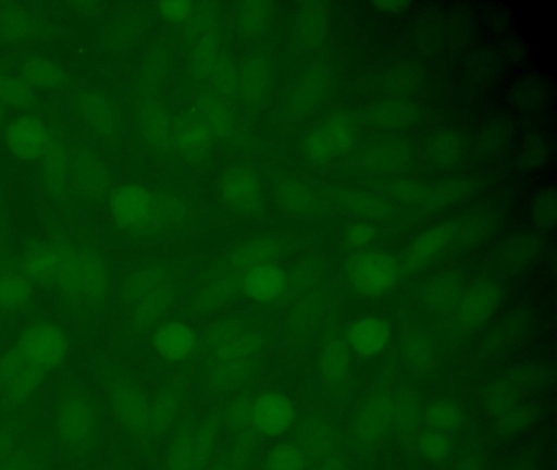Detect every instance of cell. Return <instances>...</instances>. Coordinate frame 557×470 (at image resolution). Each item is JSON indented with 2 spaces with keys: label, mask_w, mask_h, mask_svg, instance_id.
Wrapping results in <instances>:
<instances>
[{
  "label": "cell",
  "mask_w": 557,
  "mask_h": 470,
  "mask_svg": "<svg viewBox=\"0 0 557 470\" xmlns=\"http://www.w3.org/2000/svg\"><path fill=\"white\" fill-rule=\"evenodd\" d=\"M61 306L74 319L106 312L113 296V277L106 258L90 247L64 245L63 263L53 287Z\"/></svg>",
  "instance_id": "obj_1"
},
{
  "label": "cell",
  "mask_w": 557,
  "mask_h": 470,
  "mask_svg": "<svg viewBox=\"0 0 557 470\" xmlns=\"http://www.w3.org/2000/svg\"><path fill=\"white\" fill-rule=\"evenodd\" d=\"M116 300L129 329L152 333L174 309L177 300L175 273L162 261H141L123 277Z\"/></svg>",
  "instance_id": "obj_2"
},
{
  "label": "cell",
  "mask_w": 557,
  "mask_h": 470,
  "mask_svg": "<svg viewBox=\"0 0 557 470\" xmlns=\"http://www.w3.org/2000/svg\"><path fill=\"white\" fill-rule=\"evenodd\" d=\"M54 440L64 456L83 460L99 446L102 417L92 392L79 382H64L51 408Z\"/></svg>",
  "instance_id": "obj_3"
},
{
  "label": "cell",
  "mask_w": 557,
  "mask_h": 470,
  "mask_svg": "<svg viewBox=\"0 0 557 470\" xmlns=\"http://www.w3.org/2000/svg\"><path fill=\"white\" fill-rule=\"evenodd\" d=\"M110 214L129 235L164 234L184 222V202L141 183H123L110 195Z\"/></svg>",
  "instance_id": "obj_4"
},
{
  "label": "cell",
  "mask_w": 557,
  "mask_h": 470,
  "mask_svg": "<svg viewBox=\"0 0 557 470\" xmlns=\"http://www.w3.org/2000/svg\"><path fill=\"white\" fill-rule=\"evenodd\" d=\"M107 405L116 426L138 444L149 443L152 434L149 397L145 385L132 371L112 368L102 379Z\"/></svg>",
  "instance_id": "obj_5"
},
{
  "label": "cell",
  "mask_w": 557,
  "mask_h": 470,
  "mask_svg": "<svg viewBox=\"0 0 557 470\" xmlns=\"http://www.w3.org/2000/svg\"><path fill=\"white\" fill-rule=\"evenodd\" d=\"M12 345L35 368L41 369L48 375L60 371L70 358V336L53 320L40 319L28 323Z\"/></svg>",
  "instance_id": "obj_6"
},
{
  "label": "cell",
  "mask_w": 557,
  "mask_h": 470,
  "mask_svg": "<svg viewBox=\"0 0 557 470\" xmlns=\"http://www.w3.org/2000/svg\"><path fill=\"white\" fill-rule=\"evenodd\" d=\"M48 378L11 345L0 355V401L9 407L28 405L38 397Z\"/></svg>",
  "instance_id": "obj_7"
},
{
  "label": "cell",
  "mask_w": 557,
  "mask_h": 470,
  "mask_svg": "<svg viewBox=\"0 0 557 470\" xmlns=\"http://www.w3.org/2000/svg\"><path fill=\"white\" fill-rule=\"evenodd\" d=\"M355 143V126L347 116H329L302 140L309 162L327 163L341 159Z\"/></svg>",
  "instance_id": "obj_8"
},
{
  "label": "cell",
  "mask_w": 557,
  "mask_h": 470,
  "mask_svg": "<svg viewBox=\"0 0 557 470\" xmlns=\"http://www.w3.org/2000/svg\"><path fill=\"white\" fill-rule=\"evenodd\" d=\"M348 276L364 296H381L393 289L400 276L396 258L381 251H364L355 255L348 264Z\"/></svg>",
  "instance_id": "obj_9"
},
{
  "label": "cell",
  "mask_w": 557,
  "mask_h": 470,
  "mask_svg": "<svg viewBox=\"0 0 557 470\" xmlns=\"http://www.w3.org/2000/svg\"><path fill=\"white\" fill-rule=\"evenodd\" d=\"M213 449L210 428H184L178 431L164 456V470H198Z\"/></svg>",
  "instance_id": "obj_10"
},
{
  "label": "cell",
  "mask_w": 557,
  "mask_h": 470,
  "mask_svg": "<svg viewBox=\"0 0 557 470\" xmlns=\"http://www.w3.org/2000/svg\"><path fill=\"white\" fill-rule=\"evenodd\" d=\"M5 144L12 156L25 162L44 159L53 146V136L44 121L35 116H18L5 129Z\"/></svg>",
  "instance_id": "obj_11"
},
{
  "label": "cell",
  "mask_w": 557,
  "mask_h": 470,
  "mask_svg": "<svg viewBox=\"0 0 557 470\" xmlns=\"http://www.w3.org/2000/svg\"><path fill=\"white\" fill-rule=\"evenodd\" d=\"M197 345V332L181 320H165L151 333L152 351L169 364L187 361Z\"/></svg>",
  "instance_id": "obj_12"
},
{
  "label": "cell",
  "mask_w": 557,
  "mask_h": 470,
  "mask_svg": "<svg viewBox=\"0 0 557 470\" xmlns=\"http://www.w3.org/2000/svg\"><path fill=\"white\" fill-rule=\"evenodd\" d=\"M461 237L462 228L458 222L448 221L435 225L410 245L406 258L407 268L419 270V268L429 267L430 263L445 255Z\"/></svg>",
  "instance_id": "obj_13"
},
{
  "label": "cell",
  "mask_w": 557,
  "mask_h": 470,
  "mask_svg": "<svg viewBox=\"0 0 557 470\" xmlns=\"http://www.w3.org/2000/svg\"><path fill=\"white\" fill-rule=\"evenodd\" d=\"M64 245L60 242H37L25 250L18 268L34 286L53 287L63 263Z\"/></svg>",
  "instance_id": "obj_14"
},
{
  "label": "cell",
  "mask_w": 557,
  "mask_h": 470,
  "mask_svg": "<svg viewBox=\"0 0 557 470\" xmlns=\"http://www.w3.org/2000/svg\"><path fill=\"white\" fill-rule=\"evenodd\" d=\"M295 420V405L285 395L265 394L252 405L253 426L265 436H282L289 431Z\"/></svg>",
  "instance_id": "obj_15"
},
{
  "label": "cell",
  "mask_w": 557,
  "mask_h": 470,
  "mask_svg": "<svg viewBox=\"0 0 557 470\" xmlns=\"http://www.w3.org/2000/svg\"><path fill=\"white\" fill-rule=\"evenodd\" d=\"M332 201L347 214L368 221H387L397 214V206L387 196L384 198L367 189H335L332 191Z\"/></svg>",
  "instance_id": "obj_16"
},
{
  "label": "cell",
  "mask_w": 557,
  "mask_h": 470,
  "mask_svg": "<svg viewBox=\"0 0 557 470\" xmlns=\"http://www.w3.org/2000/svg\"><path fill=\"white\" fill-rule=\"evenodd\" d=\"M35 296V286L21 268L0 270V316L15 317L28 309Z\"/></svg>",
  "instance_id": "obj_17"
},
{
  "label": "cell",
  "mask_w": 557,
  "mask_h": 470,
  "mask_svg": "<svg viewBox=\"0 0 557 470\" xmlns=\"http://www.w3.org/2000/svg\"><path fill=\"white\" fill-rule=\"evenodd\" d=\"M224 201L239 211H250L262 201L259 180L247 170H231L221 182Z\"/></svg>",
  "instance_id": "obj_18"
},
{
  "label": "cell",
  "mask_w": 557,
  "mask_h": 470,
  "mask_svg": "<svg viewBox=\"0 0 557 470\" xmlns=\"http://www.w3.org/2000/svg\"><path fill=\"white\" fill-rule=\"evenodd\" d=\"M498 302L497 289L491 283H478L461 294L458 302V322L475 326L492 316Z\"/></svg>",
  "instance_id": "obj_19"
},
{
  "label": "cell",
  "mask_w": 557,
  "mask_h": 470,
  "mask_svg": "<svg viewBox=\"0 0 557 470\" xmlns=\"http://www.w3.org/2000/svg\"><path fill=\"white\" fill-rule=\"evenodd\" d=\"M391 338V325L380 317L357 320L348 332L351 348L360 356H376L383 351Z\"/></svg>",
  "instance_id": "obj_20"
},
{
  "label": "cell",
  "mask_w": 557,
  "mask_h": 470,
  "mask_svg": "<svg viewBox=\"0 0 557 470\" xmlns=\"http://www.w3.org/2000/svg\"><path fill=\"white\" fill-rule=\"evenodd\" d=\"M286 286V274L282 268L273 263H257L247 271L244 277V290L250 299L270 302L283 293Z\"/></svg>",
  "instance_id": "obj_21"
},
{
  "label": "cell",
  "mask_w": 557,
  "mask_h": 470,
  "mask_svg": "<svg viewBox=\"0 0 557 470\" xmlns=\"http://www.w3.org/2000/svg\"><path fill=\"white\" fill-rule=\"evenodd\" d=\"M394 408L387 398L376 397L364 405L355 424V434L363 441H377L389 430Z\"/></svg>",
  "instance_id": "obj_22"
},
{
  "label": "cell",
  "mask_w": 557,
  "mask_h": 470,
  "mask_svg": "<svg viewBox=\"0 0 557 470\" xmlns=\"http://www.w3.org/2000/svg\"><path fill=\"white\" fill-rule=\"evenodd\" d=\"M172 146L185 157H201L211 147V133L207 124L197 120H184L172 126L169 133Z\"/></svg>",
  "instance_id": "obj_23"
},
{
  "label": "cell",
  "mask_w": 557,
  "mask_h": 470,
  "mask_svg": "<svg viewBox=\"0 0 557 470\" xmlns=\"http://www.w3.org/2000/svg\"><path fill=\"white\" fill-rule=\"evenodd\" d=\"M461 286L453 274L445 273L435 277L423 287L422 299L426 309L435 313L451 312L461 299Z\"/></svg>",
  "instance_id": "obj_24"
},
{
  "label": "cell",
  "mask_w": 557,
  "mask_h": 470,
  "mask_svg": "<svg viewBox=\"0 0 557 470\" xmlns=\"http://www.w3.org/2000/svg\"><path fill=\"white\" fill-rule=\"evenodd\" d=\"M64 78L66 72L53 59L34 55L21 64V81L30 88L60 87Z\"/></svg>",
  "instance_id": "obj_25"
},
{
  "label": "cell",
  "mask_w": 557,
  "mask_h": 470,
  "mask_svg": "<svg viewBox=\"0 0 557 470\" xmlns=\"http://www.w3.org/2000/svg\"><path fill=\"white\" fill-rule=\"evenodd\" d=\"M181 413V398L172 388H162L149 397V418H151L152 434L168 433Z\"/></svg>",
  "instance_id": "obj_26"
},
{
  "label": "cell",
  "mask_w": 557,
  "mask_h": 470,
  "mask_svg": "<svg viewBox=\"0 0 557 470\" xmlns=\"http://www.w3.org/2000/svg\"><path fill=\"white\" fill-rule=\"evenodd\" d=\"M275 199L280 208L295 214H309L318 209V198L314 193L296 182V180H282L275 188Z\"/></svg>",
  "instance_id": "obj_27"
},
{
  "label": "cell",
  "mask_w": 557,
  "mask_h": 470,
  "mask_svg": "<svg viewBox=\"0 0 557 470\" xmlns=\"http://www.w3.org/2000/svg\"><path fill=\"white\" fill-rule=\"evenodd\" d=\"M363 160L374 172L394 173L407 165L409 153L397 144H377L364 152Z\"/></svg>",
  "instance_id": "obj_28"
},
{
  "label": "cell",
  "mask_w": 557,
  "mask_h": 470,
  "mask_svg": "<svg viewBox=\"0 0 557 470\" xmlns=\"http://www.w3.org/2000/svg\"><path fill=\"white\" fill-rule=\"evenodd\" d=\"M423 420L432 430L448 433L462 423V411L458 405L451 404V401H435L426 407Z\"/></svg>",
  "instance_id": "obj_29"
},
{
  "label": "cell",
  "mask_w": 557,
  "mask_h": 470,
  "mask_svg": "<svg viewBox=\"0 0 557 470\" xmlns=\"http://www.w3.org/2000/svg\"><path fill=\"white\" fill-rule=\"evenodd\" d=\"M270 67L267 62L256 59L246 65V69L240 75V87H243V95L252 98V100H259L262 95L267 94L270 87Z\"/></svg>",
  "instance_id": "obj_30"
},
{
  "label": "cell",
  "mask_w": 557,
  "mask_h": 470,
  "mask_svg": "<svg viewBox=\"0 0 557 470\" xmlns=\"http://www.w3.org/2000/svg\"><path fill=\"white\" fill-rule=\"evenodd\" d=\"M272 22V7L269 3H243L237 12V25L244 35H260Z\"/></svg>",
  "instance_id": "obj_31"
},
{
  "label": "cell",
  "mask_w": 557,
  "mask_h": 470,
  "mask_svg": "<svg viewBox=\"0 0 557 470\" xmlns=\"http://www.w3.org/2000/svg\"><path fill=\"white\" fill-rule=\"evenodd\" d=\"M306 454L293 444H276L265 456V470H305Z\"/></svg>",
  "instance_id": "obj_32"
},
{
  "label": "cell",
  "mask_w": 557,
  "mask_h": 470,
  "mask_svg": "<svg viewBox=\"0 0 557 470\" xmlns=\"http://www.w3.org/2000/svg\"><path fill=\"white\" fill-rule=\"evenodd\" d=\"M419 450L426 460L446 462L453 453V443L443 431L430 430L419 440Z\"/></svg>",
  "instance_id": "obj_33"
},
{
  "label": "cell",
  "mask_w": 557,
  "mask_h": 470,
  "mask_svg": "<svg viewBox=\"0 0 557 470\" xmlns=\"http://www.w3.org/2000/svg\"><path fill=\"white\" fill-rule=\"evenodd\" d=\"M387 195L389 201L397 199L403 205L417 206L430 201L433 198L429 186L419 182H393L387 185Z\"/></svg>",
  "instance_id": "obj_34"
},
{
  "label": "cell",
  "mask_w": 557,
  "mask_h": 470,
  "mask_svg": "<svg viewBox=\"0 0 557 470\" xmlns=\"http://www.w3.org/2000/svg\"><path fill=\"white\" fill-rule=\"evenodd\" d=\"M81 107H83L84 116L96 129L102 131V133L112 129L115 116H113L112 108L107 104L106 100L96 97V95H89L81 101Z\"/></svg>",
  "instance_id": "obj_35"
},
{
  "label": "cell",
  "mask_w": 557,
  "mask_h": 470,
  "mask_svg": "<svg viewBox=\"0 0 557 470\" xmlns=\"http://www.w3.org/2000/svg\"><path fill=\"white\" fill-rule=\"evenodd\" d=\"M32 101V88L11 74H0V103L27 107Z\"/></svg>",
  "instance_id": "obj_36"
},
{
  "label": "cell",
  "mask_w": 557,
  "mask_h": 470,
  "mask_svg": "<svg viewBox=\"0 0 557 470\" xmlns=\"http://www.w3.org/2000/svg\"><path fill=\"white\" fill-rule=\"evenodd\" d=\"M416 116L412 104L410 103H383L376 108L373 113V121H376L381 126H403L404 123H409Z\"/></svg>",
  "instance_id": "obj_37"
},
{
  "label": "cell",
  "mask_w": 557,
  "mask_h": 470,
  "mask_svg": "<svg viewBox=\"0 0 557 470\" xmlns=\"http://www.w3.org/2000/svg\"><path fill=\"white\" fill-rule=\"evenodd\" d=\"M430 153L438 165H451L461 159L462 143L455 136H438L430 147Z\"/></svg>",
  "instance_id": "obj_38"
},
{
  "label": "cell",
  "mask_w": 557,
  "mask_h": 470,
  "mask_svg": "<svg viewBox=\"0 0 557 470\" xmlns=\"http://www.w3.org/2000/svg\"><path fill=\"white\" fill-rule=\"evenodd\" d=\"M348 366H350V358H348L344 346L332 345L331 348H327L324 356V369L325 374L332 381H341L342 378H345Z\"/></svg>",
  "instance_id": "obj_39"
},
{
  "label": "cell",
  "mask_w": 557,
  "mask_h": 470,
  "mask_svg": "<svg viewBox=\"0 0 557 470\" xmlns=\"http://www.w3.org/2000/svg\"><path fill=\"white\" fill-rule=\"evenodd\" d=\"M40 462H38L37 454L34 450H28L27 447H17L12 453V456L5 460L0 470H38Z\"/></svg>",
  "instance_id": "obj_40"
},
{
  "label": "cell",
  "mask_w": 557,
  "mask_h": 470,
  "mask_svg": "<svg viewBox=\"0 0 557 470\" xmlns=\"http://www.w3.org/2000/svg\"><path fill=\"white\" fill-rule=\"evenodd\" d=\"M205 114L208 116V121L213 124L216 129H223L227 123H230V114H227L226 108L216 98H207L201 103Z\"/></svg>",
  "instance_id": "obj_41"
},
{
  "label": "cell",
  "mask_w": 557,
  "mask_h": 470,
  "mask_svg": "<svg viewBox=\"0 0 557 470\" xmlns=\"http://www.w3.org/2000/svg\"><path fill=\"white\" fill-rule=\"evenodd\" d=\"M318 13L319 12H309L308 15L302 18L301 26H299L302 41L309 42V45H311L312 41H318V38H321L322 29H324V26H314L324 23L322 22L324 15H318Z\"/></svg>",
  "instance_id": "obj_42"
},
{
  "label": "cell",
  "mask_w": 557,
  "mask_h": 470,
  "mask_svg": "<svg viewBox=\"0 0 557 470\" xmlns=\"http://www.w3.org/2000/svg\"><path fill=\"white\" fill-rule=\"evenodd\" d=\"M17 433H14L12 428L2 424V426H0V466L17 449Z\"/></svg>",
  "instance_id": "obj_43"
},
{
  "label": "cell",
  "mask_w": 557,
  "mask_h": 470,
  "mask_svg": "<svg viewBox=\"0 0 557 470\" xmlns=\"http://www.w3.org/2000/svg\"><path fill=\"white\" fill-rule=\"evenodd\" d=\"M162 15L165 18L172 20V22H178V20L187 18L191 12V3L188 2H164L159 5Z\"/></svg>",
  "instance_id": "obj_44"
},
{
  "label": "cell",
  "mask_w": 557,
  "mask_h": 470,
  "mask_svg": "<svg viewBox=\"0 0 557 470\" xmlns=\"http://www.w3.org/2000/svg\"><path fill=\"white\" fill-rule=\"evenodd\" d=\"M227 420L234 426H246L252 421V405H231L230 410H227Z\"/></svg>",
  "instance_id": "obj_45"
},
{
  "label": "cell",
  "mask_w": 557,
  "mask_h": 470,
  "mask_svg": "<svg viewBox=\"0 0 557 470\" xmlns=\"http://www.w3.org/2000/svg\"><path fill=\"white\" fill-rule=\"evenodd\" d=\"M213 470H227L226 467L223 466H216Z\"/></svg>",
  "instance_id": "obj_46"
}]
</instances>
